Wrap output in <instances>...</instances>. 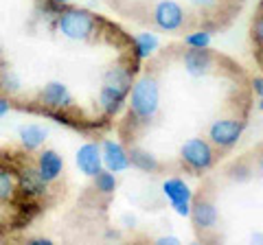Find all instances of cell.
I'll return each mask as SVG.
<instances>
[{"label": "cell", "mask_w": 263, "mask_h": 245, "mask_svg": "<svg viewBox=\"0 0 263 245\" xmlns=\"http://www.w3.org/2000/svg\"><path fill=\"white\" fill-rule=\"evenodd\" d=\"M132 84H134V68H129L127 64H114L112 68L105 70L103 86L99 90V108L103 110L105 116H114L121 112Z\"/></svg>", "instance_id": "cell-1"}, {"label": "cell", "mask_w": 263, "mask_h": 245, "mask_svg": "<svg viewBox=\"0 0 263 245\" xmlns=\"http://www.w3.org/2000/svg\"><path fill=\"white\" fill-rule=\"evenodd\" d=\"M129 112L138 122H152L160 110V88L152 75L138 77L129 88Z\"/></svg>", "instance_id": "cell-2"}, {"label": "cell", "mask_w": 263, "mask_h": 245, "mask_svg": "<svg viewBox=\"0 0 263 245\" xmlns=\"http://www.w3.org/2000/svg\"><path fill=\"white\" fill-rule=\"evenodd\" d=\"M57 31L72 42H86L97 31V15L79 7H64L55 18Z\"/></svg>", "instance_id": "cell-3"}, {"label": "cell", "mask_w": 263, "mask_h": 245, "mask_svg": "<svg viewBox=\"0 0 263 245\" xmlns=\"http://www.w3.org/2000/svg\"><path fill=\"white\" fill-rule=\"evenodd\" d=\"M180 160L191 171H209L215 165V149L204 138H189L180 147Z\"/></svg>", "instance_id": "cell-4"}, {"label": "cell", "mask_w": 263, "mask_h": 245, "mask_svg": "<svg viewBox=\"0 0 263 245\" xmlns=\"http://www.w3.org/2000/svg\"><path fill=\"white\" fill-rule=\"evenodd\" d=\"M246 129L243 120L237 118H217L211 122L209 127V142L213 147H219V149H230L239 142V138Z\"/></svg>", "instance_id": "cell-5"}, {"label": "cell", "mask_w": 263, "mask_h": 245, "mask_svg": "<svg viewBox=\"0 0 263 245\" xmlns=\"http://www.w3.org/2000/svg\"><path fill=\"white\" fill-rule=\"evenodd\" d=\"M154 24L160 31L176 33L186 24V11L178 0H158L154 7Z\"/></svg>", "instance_id": "cell-6"}, {"label": "cell", "mask_w": 263, "mask_h": 245, "mask_svg": "<svg viewBox=\"0 0 263 245\" xmlns=\"http://www.w3.org/2000/svg\"><path fill=\"white\" fill-rule=\"evenodd\" d=\"M162 195L167 197L169 206L174 208L176 215L180 217H189L191 212V201H193V193L189 189V184L182 177H169L162 182Z\"/></svg>", "instance_id": "cell-7"}, {"label": "cell", "mask_w": 263, "mask_h": 245, "mask_svg": "<svg viewBox=\"0 0 263 245\" xmlns=\"http://www.w3.org/2000/svg\"><path fill=\"white\" fill-rule=\"evenodd\" d=\"M182 64L189 77L193 79H202L213 72L215 68V57L209 48H189L182 55Z\"/></svg>", "instance_id": "cell-8"}, {"label": "cell", "mask_w": 263, "mask_h": 245, "mask_svg": "<svg viewBox=\"0 0 263 245\" xmlns=\"http://www.w3.org/2000/svg\"><path fill=\"white\" fill-rule=\"evenodd\" d=\"M191 217L193 226L197 228L200 232H206V230H215L217 223H219V212L217 206L206 197H197L195 201H191Z\"/></svg>", "instance_id": "cell-9"}, {"label": "cell", "mask_w": 263, "mask_h": 245, "mask_svg": "<svg viewBox=\"0 0 263 245\" xmlns=\"http://www.w3.org/2000/svg\"><path fill=\"white\" fill-rule=\"evenodd\" d=\"M40 103L53 112L68 110L72 105V94L66 84L62 81H48V84L40 90Z\"/></svg>", "instance_id": "cell-10"}, {"label": "cell", "mask_w": 263, "mask_h": 245, "mask_svg": "<svg viewBox=\"0 0 263 245\" xmlns=\"http://www.w3.org/2000/svg\"><path fill=\"white\" fill-rule=\"evenodd\" d=\"M15 182H18V191L22 193V197H27V199H37L42 195H46V182L40 175L37 167H29V165L22 167Z\"/></svg>", "instance_id": "cell-11"}, {"label": "cell", "mask_w": 263, "mask_h": 245, "mask_svg": "<svg viewBox=\"0 0 263 245\" xmlns=\"http://www.w3.org/2000/svg\"><path fill=\"white\" fill-rule=\"evenodd\" d=\"M101 158H103V169L112 171V173H123V171L132 167L127 149L121 142L110 140V138L101 142Z\"/></svg>", "instance_id": "cell-12"}, {"label": "cell", "mask_w": 263, "mask_h": 245, "mask_svg": "<svg viewBox=\"0 0 263 245\" xmlns=\"http://www.w3.org/2000/svg\"><path fill=\"white\" fill-rule=\"evenodd\" d=\"M75 162L79 171L88 177H95L99 171L103 169V158H101V145L99 142H86L77 149Z\"/></svg>", "instance_id": "cell-13"}, {"label": "cell", "mask_w": 263, "mask_h": 245, "mask_svg": "<svg viewBox=\"0 0 263 245\" xmlns=\"http://www.w3.org/2000/svg\"><path fill=\"white\" fill-rule=\"evenodd\" d=\"M37 171H40V175L44 177L46 184L57 182L64 171V158L55 149H44L37 156Z\"/></svg>", "instance_id": "cell-14"}, {"label": "cell", "mask_w": 263, "mask_h": 245, "mask_svg": "<svg viewBox=\"0 0 263 245\" xmlns=\"http://www.w3.org/2000/svg\"><path fill=\"white\" fill-rule=\"evenodd\" d=\"M18 138H20V142L27 151H35L46 142L48 129L37 125V122H29V125H22L18 129Z\"/></svg>", "instance_id": "cell-15"}, {"label": "cell", "mask_w": 263, "mask_h": 245, "mask_svg": "<svg viewBox=\"0 0 263 245\" xmlns=\"http://www.w3.org/2000/svg\"><path fill=\"white\" fill-rule=\"evenodd\" d=\"M127 153H129V165L138 171H143V173H156L160 169L158 158L152 151L143 149V147H132Z\"/></svg>", "instance_id": "cell-16"}, {"label": "cell", "mask_w": 263, "mask_h": 245, "mask_svg": "<svg viewBox=\"0 0 263 245\" xmlns=\"http://www.w3.org/2000/svg\"><path fill=\"white\" fill-rule=\"evenodd\" d=\"M132 42H134V57L136 59H149L160 46V39L156 37V33H149V31H143V33L134 35Z\"/></svg>", "instance_id": "cell-17"}, {"label": "cell", "mask_w": 263, "mask_h": 245, "mask_svg": "<svg viewBox=\"0 0 263 245\" xmlns=\"http://www.w3.org/2000/svg\"><path fill=\"white\" fill-rule=\"evenodd\" d=\"M92 179H95V191L101 193V195H112L119 186L117 173H112V171H108V169H101Z\"/></svg>", "instance_id": "cell-18"}, {"label": "cell", "mask_w": 263, "mask_h": 245, "mask_svg": "<svg viewBox=\"0 0 263 245\" xmlns=\"http://www.w3.org/2000/svg\"><path fill=\"white\" fill-rule=\"evenodd\" d=\"M15 189H18V182H15L13 171L0 167V201H9L15 195Z\"/></svg>", "instance_id": "cell-19"}, {"label": "cell", "mask_w": 263, "mask_h": 245, "mask_svg": "<svg viewBox=\"0 0 263 245\" xmlns=\"http://www.w3.org/2000/svg\"><path fill=\"white\" fill-rule=\"evenodd\" d=\"M0 90L5 94H18L22 90V79L11 68H0Z\"/></svg>", "instance_id": "cell-20"}, {"label": "cell", "mask_w": 263, "mask_h": 245, "mask_svg": "<svg viewBox=\"0 0 263 245\" xmlns=\"http://www.w3.org/2000/svg\"><path fill=\"white\" fill-rule=\"evenodd\" d=\"M184 44L189 48H209L211 46V31H206V29L193 31V33H189L184 37Z\"/></svg>", "instance_id": "cell-21"}, {"label": "cell", "mask_w": 263, "mask_h": 245, "mask_svg": "<svg viewBox=\"0 0 263 245\" xmlns=\"http://www.w3.org/2000/svg\"><path fill=\"white\" fill-rule=\"evenodd\" d=\"M252 37H254V42H257L259 48L263 51V9H259V15L254 18V24H252Z\"/></svg>", "instance_id": "cell-22"}, {"label": "cell", "mask_w": 263, "mask_h": 245, "mask_svg": "<svg viewBox=\"0 0 263 245\" xmlns=\"http://www.w3.org/2000/svg\"><path fill=\"white\" fill-rule=\"evenodd\" d=\"M230 173H233V177L237 179V182H248L250 175H252V169L248 165H243V162H239V165H235L233 169H230Z\"/></svg>", "instance_id": "cell-23"}, {"label": "cell", "mask_w": 263, "mask_h": 245, "mask_svg": "<svg viewBox=\"0 0 263 245\" xmlns=\"http://www.w3.org/2000/svg\"><path fill=\"white\" fill-rule=\"evenodd\" d=\"M195 9H202V11H211L215 9V7L219 5V0H189Z\"/></svg>", "instance_id": "cell-24"}, {"label": "cell", "mask_w": 263, "mask_h": 245, "mask_svg": "<svg viewBox=\"0 0 263 245\" xmlns=\"http://www.w3.org/2000/svg\"><path fill=\"white\" fill-rule=\"evenodd\" d=\"M156 243H158V245H180V239H178V236H174V234H169V236H158Z\"/></svg>", "instance_id": "cell-25"}, {"label": "cell", "mask_w": 263, "mask_h": 245, "mask_svg": "<svg viewBox=\"0 0 263 245\" xmlns=\"http://www.w3.org/2000/svg\"><path fill=\"white\" fill-rule=\"evenodd\" d=\"M252 92L257 96H263V77H254L252 79Z\"/></svg>", "instance_id": "cell-26"}, {"label": "cell", "mask_w": 263, "mask_h": 245, "mask_svg": "<svg viewBox=\"0 0 263 245\" xmlns=\"http://www.w3.org/2000/svg\"><path fill=\"white\" fill-rule=\"evenodd\" d=\"M121 221H123V226H125V228H134L136 226V217L134 215H123Z\"/></svg>", "instance_id": "cell-27"}, {"label": "cell", "mask_w": 263, "mask_h": 245, "mask_svg": "<svg viewBox=\"0 0 263 245\" xmlns=\"http://www.w3.org/2000/svg\"><path fill=\"white\" fill-rule=\"evenodd\" d=\"M9 108H11V105H9V101H7V99H0V118H3L5 114L9 112Z\"/></svg>", "instance_id": "cell-28"}, {"label": "cell", "mask_w": 263, "mask_h": 245, "mask_svg": "<svg viewBox=\"0 0 263 245\" xmlns=\"http://www.w3.org/2000/svg\"><path fill=\"white\" fill-rule=\"evenodd\" d=\"M29 243H31V245H53L51 239H31Z\"/></svg>", "instance_id": "cell-29"}, {"label": "cell", "mask_w": 263, "mask_h": 245, "mask_svg": "<svg viewBox=\"0 0 263 245\" xmlns=\"http://www.w3.org/2000/svg\"><path fill=\"white\" fill-rule=\"evenodd\" d=\"M252 243H261L263 245V234L261 232H254L252 234Z\"/></svg>", "instance_id": "cell-30"}, {"label": "cell", "mask_w": 263, "mask_h": 245, "mask_svg": "<svg viewBox=\"0 0 263 245\" xmlns=\"http://www.w3.org/2000/svg\"><path fill=\"white\" fill-rule=\"evenodd\" d=\"M257 171H259V175L263 177V158H259V162H257Z\"/></svg>", "instance_id": "cell-31"}, {"label": "cell", "mask_w": 263, "mask_h": 245, "mask_svg": "<svg viewBox=\"0 0 263 245\" xmlns=\"http://www.w3.org/2000/svg\"><path fill=\"white\" fill-rule=\"evenodd\" d=\"M53 3H57V5H70V3H75V0H53Z\"/></svg>", "instance_id": "cell-32"}, {"label": "cell", "mask_w": 263, "mask_h": 245, "mask_svg": "<svg viewBox=\"0 0 263 245\" xmlns=\"http://www.w3.org/2000/svg\"><path fill=\"white\" fill-rule=\"evenodd\" d=\"M259 110L263 112V96H261V101H259Z\"/></svg>", "instance_id": "cell-33"}, {"label": "cell", "mask_w": 263, "mask_h": 245, "mask_svg": "<svg viewBox=\"0 0 263 245\" xmlns=\"http://www.w3.org/2000/svg\"><path fill=\"white\" fill-rule=\"evenodd\" d=\"M0 59H3V44H0Z\"/></svg>", "instance_id": "cell-34"}]
</instances>
